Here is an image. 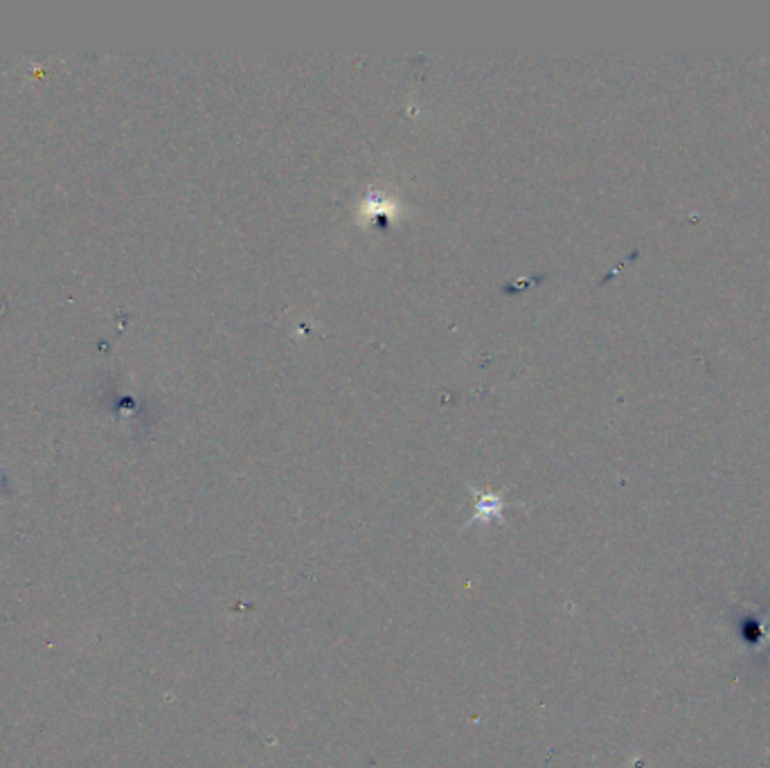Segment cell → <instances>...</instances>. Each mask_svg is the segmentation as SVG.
Segmentation results:
<instances>
[{"instance_id":"cell-1","label":"cell","mask_w":770,"mask_h":768,"mask_svg":"<svg viewBox=\"0 0 770 768\" xmlns=\"http://www.w3.org/2000/svg\"><path fill=\"white\" fill-rule=\"evenodd\" d=\"M473 494V516L469 525H487V523H500L505 521V491H478L476 487H469Z\"/></svg>"}]
</instances>
